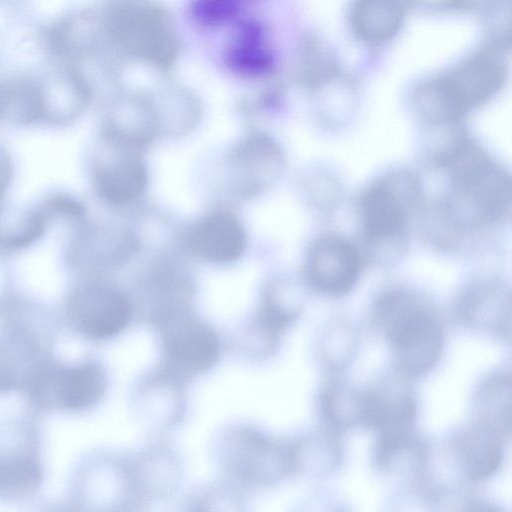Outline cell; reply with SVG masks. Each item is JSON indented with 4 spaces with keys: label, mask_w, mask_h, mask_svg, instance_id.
<instances>
[{
    "label": "cell",
    "mask_w": 512,
    "mask_h": 512,
    "mask_svg": "<svg viewBox=\"0 0 512 512\" xmlns=\"http://www.w3.org/2000/svg\"><path fill=\"white\" fill-rule=\"evenodd\" d=\"M217 462L239 489L273 486L298 471L297 444L254 428L226 432L215 445Z\"/></svg>",
    "instance_id": "3"
},
{
    "label": "cell",
    "mask_w": 512,
    "mask_h": 512,
    "mask_svg": "<svg viewBox=\"0 0 512 512\" xmlns=\"http://www.w3.org/2000/svg\"><path fill=\"white\" fill-rule=\"evenodd\" d=\"M134 483L141 501L165 500L176 491L182 465L168 444H151L129 456Z\"/></svg>",
    "instance_id": "12"
},
{
    "label": "cell",
    "mask_w": 512,
    "mask_h": 512,
    "mask_svg": "<svg viewBox=\"0 0 512 512\" xmlns=\"http://www.w3.org/2000/svg\"><path fill=\"white\" fill-rule=\"evenodd\" d=\"M501 436L499 432L477 423L459 438L456 453L469 480H484L498 470L504 454Z\"/></svg>",
    "instance_id": "15"
},
{
    "label": "cell",
    "mask_w": 512,
    "mask_h": 512,
    "mask_svg": "<svg viewBox=\"0 0 512 512\" xmlns=\"http://www.w3.org/2000/svg\"><path fill=\"white\" fill-rule=\"evenodd\" d=\"M64 501L72 512H128L145 505L129 456L105 449L89 451L74 463Z\"/></svg>",
    "instance_id": "4"
},
{
    "label": "cell",
    "mask_w": 512,
    "mask_h": 512,
    "mask_svg": "<svg viewBox=\"0 0 512 512\" xmlns=\"http://www.w3.org/2000/svg\"><path fill=\"white\" fill-rule=\"evenodd\" d=\"M72 320L92 338H109L121 332L131 318L126 297L106 286H91L79 291L70 305Z\"/></svg>",
    "instance_id": "9"
},
{
    "label": "cell",
    "mask_w": 512,
    "mask_h": 512,
    "mask_svg": "<svg viewBox=\"0 0 512 512\" xmlns=\"http://www.w3.org/2000/svg\"><path fill=\"white\" fill-rule=\"evenodd\" d=\"M465 512H503L499 508L487 503H477L470 506Z\"/></svg>",
    "instance_id": "18"
},
{
    "label": "cell",
    "mask_w": 512,
    "mask_h": 512,
    "mask_svg": "<svg viewBox=\"0 0 512 512\" xmlns=\"http://www.w3.org/2000/svg\"><path fill=\"white\" fill-rule=\"evenodd\" d=\"M446 170V207L460 224L495 223L509 214L511 186L508 172L492 160L469 136L459 133L433 157Z\"/></svg>",
    "instance_id": "1"
},
{
    "label": "cell",
    "mask_w": 512,
    "mask_h": 512,
    "mask_svg": "<svg viewBox=\"0 0 512 512\" xmlns=\"http://www.w3.org/2000/svg\"><path fill=\"white\" fill-rule=\"evenodd\" d=\"M499 40L421 82L413 94L418 115L431 125H453L495 96L508 75L506 45Z\"/></svg>",
    "instance_id": "2"
},
{
    "label": "cell",
    "mask_w": 512,
    "mask_h": 512,
    "mask_svg": "<svg viewBox=\"0 0 512 512\" xmlns=\"http://www.w3.org/2000/svg\"><path fill=\"white\" fill-rule=\"evenodd\" d=\"M245 233L240 223L227 214L208 217L190 233L188 245L198 257L214 263L237 260L245 249Z\"/></svg>",
    "instance_id": "14"
},
{
    "label": "cell",
    "mask_w": 512,
    "mask_h": 512,
    "mask_svg": "<svg viewBox=\"0 0 512 512\" xmlns=\"http://www.w3.org/2000/svg\"><path fill=\"white\" fill-rule=\"evenodd\" d=\"M306 271L310 283L318 291L329 296L343 295L358 280L360 257L346 240L334 236L323 237L312 245Z\"/></svg>",
    "instance_id": "8"
},
{
    "label": "cell",
    "mask_w": 512,
    "mask_h": 512,
    "mask_svg": "<svg viewBox=\"0 0 512 512\" xmlns=\"http://www.w3.org/2000/svg\"><path fill=\"white\" fill-rule=\"evenodd\" d=\"M421 192L419 176L408 169L386 172L370 182L358 205L366 237L380 242L399 236Z\"/></svg>",
    "instance_id": "6"
},
{
    "label": "cell",
    "mask_w": 512,
    "mask_h": 512,
    "mask_svg": "<svg viewBox=\"0 0 512 512\" xmlns=\"http://www.w3.org/2000/svg\"><path fill=\"white\" fill-rule=\"evenodd\" d=\"M380 318L402 370L419 375L437 363L443 336L427 309L404 295H393L382 302Z\"/></svg>",
    "instance_id": "5"
},
{
    "label": "cell",
    "mask_w": 512,
    "mask_h": 512,
    "mask_svg": "<svg viewBox=\"0 0 512 512\" xmlns=\"http://www.w3.org/2000/svg\"><path fill=\"white\" fill-rule=\"evenodd\" d=\"M128 512H143V509L142 508H137V509L130 510Z\"/></svg>",
    "instance_id": "19"
},
{
    "label": "cell",
    "mask_w": 512,
    "mask_h": 512,
    "mask_svg": "<svg viewBox=\"0 0 512 512\" xmlns=\"http://www.w3.org/2000/svg\"><path fill=\"white\" fill-rule=\"evenodd\" d=\"M32 512H72L65 501H46L39 504Z\"/></svg>",
    "instance_id": "17"
},
{
    "label": "cell",
    "mask_w": 512,
    "mask_h": 512,
    "mask_svg": "<svg viewBox=\"0 0 512 512\" xmlns=\"http://www.w3.org/2000/svg\"><path fill=\"white\" fill-rule=\"evenodd\" d=\"M115 28L131 50L157 62H168L174 54V38L163 15L151 8L118 10Z\"/></svg>",
    "instance_id": "13"
},
{
    "label": "cell",
    "mask_w": 512,
    "mask_h": 512,
    "mask_svg": "<svg viewBox=\"0 0 512 512\" xmlns=\"http://www.w3.org/2000/svg\"><path fill=\"white\" fill-rule=\"evenodd\" d=\"M45 478L39 432L30 425L0 430V503L18 505L34 500Z\"/></svg>",
    "instance_id": "7"
},
{
    "label": "cell",
    "mask_w": 512,
    "mask_h": 512,
    "mask_svg": "<svg viewBox=\"0 0 512 512\" xmlns=\"http://www.w3.org/2000/svg\"><path fill=\"white\" fill-rule=\"evenodd\" d=\"M106 378L100 367L83 364L61 371L53 384H41L35 402L46 409L82 412L94 407L103 397Z\"/></svg>",
    "instance_id": "10"
},
{
    "label": "cell",
    "mask_w": 512,
    "mask_h": 512,
    "mask_svg": "<svg viewBox=\"0 0 512 512\" xmlns=\"http://www.w3.org/2000/svg\"><path fill=\"white\" fill-rule=\"evenodd\" d=\"M168 363L182 375H195L208 370L218 359L219 343L206 325L190 318H178L164 334Z\"/></svg>",
    "instance_id": "11"
},
{
    "label": "cell",
    "mask_w": 512,
    "mask_h": 512,
    "mask_svg": "<svg viewBox=\"0 0 512 512\" xmlns=\"http://www.w3.org/2000/svg\"><path fill=\"white\" fill-rule=\"evenodd\" d=\"M405 18V8L397 2L357 1L349 11V23L361 40L378 44L392 38Z\"/></svg>",
    "instance_id": "16"
}]
</instances>
